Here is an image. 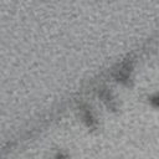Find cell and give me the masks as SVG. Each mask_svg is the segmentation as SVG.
Here are the masks:
<instances>
[{
	"label": "cell",
	"mask_w": 159,
	"mask_h": 159,
	"mask_svg": "<svg viewBox=\"0 0 159 159\" xmlns=\"http://www.w3.org/2000/svg\"><path fill=\"white\" fill-rule=\"evenodd\" d=\"M152 102H153V104H154V106L159 107V97H155V98H153V99H152Z\"/></svg>",
	"instance_id": "cell-2"
},
{
	"label": "cell",
	"mask_w": 159,
	"mask_h": 159,
	"mask_svg": "<svg viewBox=\"0 0 159 159\" xmlns=\"http://www.w3.org/2000/svg\"><path fill=\"white\" fill-rule=\"evenodd\" d=\"M129 76V68L128 67H120V70L117 71L116 73V78L118 81H125Z\"/></svg>",
	"instance_id": "cell-1"
}]
</instances>
